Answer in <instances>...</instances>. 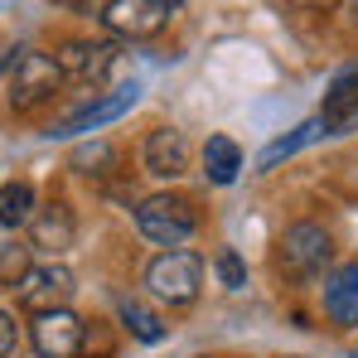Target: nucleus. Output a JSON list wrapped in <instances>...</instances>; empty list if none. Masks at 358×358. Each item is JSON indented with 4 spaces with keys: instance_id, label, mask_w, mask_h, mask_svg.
<instances>
[{
    "instance_id": "a211bd4d",
    "label": "nucleus",
    "mask_w": 358,
    "mask_h": 358,
    "mask_svg": "<svg viewBox=\"0 0 358 358\" xmlns=\"http://www.w3.org/2000/svg\"><path fill=\"white\" fill-rule=\"evenodd\" d=\"M29 266H34V257L24 242H0V286H20Z\"/></svg>"
},
{
    "instance_id": "4be33fe9",
    "label": "nucleus",
    "mask_w": 358,
    "mask_h": 358,
    "mask_svg": "<svg viewBox=\"0 0 358 358\" xmlns=\"http://www.w3.org/2000/svg\"><path fill=\"white\" fill-rule=\"evenodd\" d=\"M54 5H68V10H87L92 0H54Z\"/></svg>"
},
{
    "instance_id": "f03ea898",
    "label": "nucleus",
    "mask_w": 358,
    "mask_h": 358,
    "mask_svg": "<svg viewBox=\"0 0 358 358\" xmlns=\"http://www.w3.org/2000/svg\"><path fill=\"white\" fill-rule=\"evenodd\" d=\"M199 286H203V262L194 257V252H160L150 266H145V291L160 300V305H194L199 300Z\"/></svg>"
},
{
    "instance_id": "1a4fd4ad",
    "label": "nucleus",
    "mask_w": 358,
    "mask_h": 358,
    "mask_svg": "<svg viewBox=\"0 0 358 358\" xmlns=\"http://www.w3.org/2000/svg\"><path fill=\"white\" fill-rule=\"evenodd\" d=\"M83 320L73 315V310H44V315H34V324H29V339H34V349L39 358H73L83 349Z\"/></svg>"
},
{
    "instance_id": "f3484780",
    "label": "nucleus",
    "mask_w": 358,
    "mask_h": 358,
    "mask_svg": "<svg viewBox=\"0 0 358 358\" xmlns=\"http://www.w3.org/2000/svg\"><path fill=\"white\" fill-rule=\"evenodd\" d=\"M117 315H121V324H126V329H131L141 344H160V339H165V324H160V315H150L141 300H121Z\"/></svg>"
},
{
    "instance_id": "ddd939ff",
    "label": "nucleus",
    "mask_w": 358,
    "mask_h": 358,
    "mask_svg": "<svg viewBox=\"0 0 358 358\" xmlns=\"http://www.w3.org/2000/svg\"><path fill=\"white\" fill-rule=\"evenodd\" d=\"M324 315L339 329L358 324V262H344V266H334L324 276Z\"/></svg>"
},
{
    "instance_id": "f8f14e48",
    "label": "nucleus",
    "mask_w": 358,
    "mask_h": 358,
    "mask_svg": "<svg viewBox=\"0 0 358 358\" xmlns=\"http://www.w3.org/2000/svg\"><path fill=\"white\" fill-rule=\"evenodd\" d=\"M78 238V218H73V208L68 203H49L44 213H34L29 218V252L39 247V252H68Z\"/></svg>"
},
{
    "instance_id": "6e6552de",
    "label": "nucleus",
    "mask_w": 358,
    "mask_h": 358,
    "mask_svg": "<svg viewBox=\"0 0 358 358\" xmlns=\"http://www.w3.org/2000/svg\"><path fill=\"white\" fill-rule=\"evenodd\" d=\"M329 262V233L320 223H291L281 233V266L291 276H315Z\"/></svg>"
},
{
    "instance_id": "0eeeda50",
    "label": "nucleus",
    "mask_w": 358,
    "mask_h": 358,
    "mask_svg": "<svg viewBox=\"0 0 358 358\" xmlns=\"http://www.w3.org/2000/svg\"><path fill=\"white\" fill-rule=\"evenodd\" d=\"M102 24L117 39H155L170 24V10L155 0H107L102 5Z\"/></svg>"
},
{
    "instance_id": "b1692460",
    "label": "nucleus",
    "mask_w": 358,
    "mask_h": 358,
    "mask_svg": "<svg viewBox=\"0 0 358 358\" xmlns=\"http://www.w3.org/2000/svg\"><path fill=\"white\" fill-rule=\"evenodd\" d=\"M349 358H358V354H349Z\"/></svg>"
},
{
    "instance_id": "aec40b11",
    "label": "nucleus",
    "mask_w": 358,
    "mask_h": 358,
    "mask_svg": "<svg viewBox=\"0 0 358 358\" xmlns=\"http://www.w3.org/2000/svg\"><path fill=\"white\" fill-rule=\"evenodd\" d=\"M213 271H218V281H223L228 291H242V286H247V266H242V257H238V252H218Z\"/></svg>"
},
{
    "instance_id": "9d476101",
    "label": "nucleus",
    "mask_w": 358,
    "mask_h": 358,
    "mask_svg": "<svg viewBox=\"0 0 358 358\" xmlns=\"http://www.w3.org/2000/svg\"><path fill=\"white\" fill-rule=\"evenodd\" d=\"M141 160H145V170L155 179H179L189 170V141H184V131L155 126V131L145 136V145H141Z\"/></svg>"
},
{
    "instance_id": "5701e85b",
    "label": "nucleus",
    "mask_w": 358,
    "mask_h": 358,
    "mask_svg": "<svg viewBox=\"0 0 358 358\" xmlns=\"http://www.w3.org/2000/svg\"><path fill=\"white\" fill-rule=\"evenodd\" d=\"M155 5H165V10H175V5H179V0H155Z\"/></svg>"
},
{
    "instance_id": "f257e3e1",
    "label": "nucleus",
    "mask_w": 358,
    "mask_h": 358,
    "mask_svg": "<svg viewBox=\"0 0 358 358\" xmlns=\"http://www.w3.org/2000/svg\"><path fill=\"white\" fill-rule=\"evenodd\" d=\"M136 233L155 247H165V252H179L199 233V213L184 194H150L136 203Z\"/></svg>"
},
{
    "instance_id": "dca6fc26",
    "label": "nucleus",
    "mask_w": 358,
    "mask_h": 358,
    "mask_svg": "<svg viewBox=\"0 0 358 358\" xmlns=\"http://www.w3.org/2000/svg\"><path fill=\"white\" fill-rule=\"evenodd\" d=\"M315 136H324V131H320V121H305V126H296L291 136H281V141H271V145L262 150V160H257V170H276L281 160H291V155H296L300 145H310Z\"/></svg>"
},
{
    "instance_id": "7ed1b4c3",
    "label": "nucleus",
    "mask_w": 358,
    "mask_h": 358,
    "mask_svg": "<svg viewBox=\"0 0 358 358\" xmlns=\"http://www.w3.org/2000/svg\"><path fill=\"white\" fill-rule=\"evenodd\" d=\"M59 87H63V73L49 54H20L10 83H5V102H10L15 112H34V107L54 102Z\"/></svg>"
},
{
    "instance_id": "423d86ee",
    "label": "nucleus",
    "mask_w": 358,
    "mask_h": 358,
    "mask_svg": "<svg viewBox=\"0 0 358 358\" xmlns=\"http://www.w3.org/2000/svg\"><path fill=\"white\" fill-rule=\"evenodd\" d=\"M141 102V83H121L117 92H107V97H92L87 107H78V112H68V117L49 131V136H87V131H102V126H112L117 117H126L131 107Z\"/></svg>"
},
{
    "instance_id": "6ab92c4d",
    "label": "nucleus",
    "mask_w": 358,
    "mask_h": 358,
    "mask_svg": "<svg viewBox=\"0 0 358 358\" xmlns=\"http://www.w3.org/2000/svg\"><path fill=\"white\" fill-rule=\"evenodd\" d=\"M112 160H117V150L107 141H92V145H78L73 150V170H83V175H107L102 165H112Z\"/></svg>"
},
{
    "instance_id": "4468645a",
    "label": "nucleus",
    "mask_w": 358,
    "mask_h": 358,
    "mask_svg": "<svg viewBox=\"0 0 358 358\" xmlns=\"http://www.w3.org/2000/svg\"><path fill=\"white\" fill-rule=\"evenodd\" d=\"M242 170V150L233 136H208V145H203V175L213 179V184H233Z\"/></svg>"
},
{
    "instance_id": "9b49d317",
    "label": "nucleus",
    "mask_w": 358,
    "mask_h": 358,
    "mask_svg": "<svg viewBox=\"0 0 358 358\" xmlns=\"http://www.w3.org/2000/svg\"><path fill=\"white\" fill-rule=\"evenodd\" d=\"M315 121H320L324 136H344V131L358 126V63H349V68L334 78L329 97H324V112H320Z\"/></svg>"
},
{
    "instance_id": "2eb2a0df",
    "label": "nucleus",
    "mask_w": 358,
    "mask_h": 358,
    "mask_svg": "<svg viewBox=\"0 0 358 358\" xmlns=\"http://www.w3.org/2000/svg\"><path fill=\"white\" fill-rule=\"evenodd\" d=\"M34 218V184L15 179V184H0V228H29Z\"/></svg>"
},
{
    "instance_id": "412c9836",
    "label": "nucleus",
    "mask_w": 358,
    "mask_h": 358,
    "mask_svg": "<svg viewBox=\"0 0 358 358\" xmlns=\"http://www.w3.org/2000/svg\"><path fill=\"white\" fill-rule=\"evenodd\" d=\"M15 344H20V329H15V320L0 310V358H10L15 354Z\"/></svg>"
},
{
    "instance_id": "39448f33",
    "label": "nucleus",
    "mask_w": 358,
    "mask_h": 358,
    "mask_svg": "<svg viewBox=\"0 0 358 358\" xmlns=\"http://www.w3.org/2000/svg\"><path fill=\"white\" fill-rule=\"evenodd\" d=\"M15 296H20L24 310H34V315L68 310V300H73V271L63 262H39V266L24 271V281L15 286Z\"/></svg>"
},
{
    "instance_id": "20e7f679",
    "label": "nucleus",
    "mask_w": 358,
    "mask_h": 358,
    "mask_svg": "<svg viewBox=\"0 0 358 358\" xmlns=\"http://www.w3.org/2000/svg\"><path fill=\"white\" fill-rule=\"evenodd\" d=\"M63 83H83V87H102L107 83V73H112V63H117V44H107V39H68L59 54Z\"/></svg>"
}]
</instances>
